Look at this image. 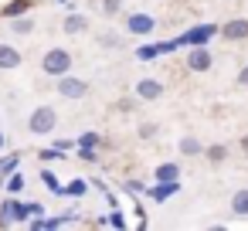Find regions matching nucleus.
Segmentation results:
<instances>
[{
	"label": "nucleus",
	"mask_w": 248,
	"mask_h": 231,
	"mask_svg": "<svg viewBox=\"0 0 248 231\" xmlns=\"http://www.w3.org/2000/svg\"><path fill=\"white\" fill-rule=\"evenodd\" d=\"M211 38H217V24L201 21V24L187 28L184 34H177L173 41H177V48H190V45H211Z\"/></svg>",
	"instance_id": "nucleus-1"
},
{
	"label": "nucleus",
	"mask_w": 248,
	"mask_h": 231,
	"mask_svg": "<svg viewBox=\"0 0 248 231\" xmlns=\"http://www.w3.org/2000/svg\"><path fill=\"white\" fill-rule=\"evenodd\" d=\"M41 72L51 75V78L72 72V51H68V48H48L45 58H41Z\"/></svg>",
	"instance_id": "nucleus-2"
},
{
	"label": "nucleus",
	"mask_w": 248,
	"mask_h": 231,
	"mask_svg": "<svg viewBox=\"0 0 248 231\" xmlns=\"http://www.w3.org/2000/svg\"><path fill=\"white\" fill-rule=\"evenodd\" d=\"M28 129H31L34 136L55 133V129H58V112H55L51 106H38V109L31 112V119H28Z\"/></svg>",
	"instance_id": "nucleus-3"
},
{
	"label": "nucleus",
	"mask_w": 248,
	"mask_h": 231,
	"mask_svg": "<svg viewBox=\"0 0 248 231\" xmlns=\"http://www.w3.org/2000/svg\"><path fill=\"white\" fill-rule=\"evenodd\" d=\"M14 224H28V207L24 200H17V194H11L0 204V228H14Z\"/></svg>",
	"instance_id": "nucleus-4"
},
{
	"label": "nucleus",
	"mask_w": 248,
	"mask_h": 231,
	"mask_svg": "<svg viewBox=\"0 0 248 231\" xmlns=\"http://www.w3.org/2000/svg\"><path fill=\"white\" fill-rule=\"evenodd\" d=\"M58 95L62 99H68V102H78V99H85L89 95V82L85 78H78V75H58Z\"/></svg>",
	"instance_id": "nucleus-5"
},
{
	"label": "nucleus",
	"mask_w": 248,
	"mask_h": 231,
	"mask_svg": "<svg viewBox=\"0 0 248 231\" xmlns=\"http://www.w3.org/2000/svg\"><path fill=\"white\" fill-rule=\"evenodd\" d=\"M211 65H214L211 48H207V45H190V51H187V68L197 72V75H204V72H211Z\"/></svg>",
	"instance_id": "nucleus-6"
},
{
	"label": "nucleus",
	"mask_w": 248,
	"mask_h": 231,
	"mask_svg": "<svg viewBox=\"0 0 248 231\" xmlns=\"http://www.w3.org/2000/svg\"><path fill=\"white\" fill-rule=\"evenodd\" d=\"M153 28H156L153 14L136 11V14H129V17H126V31H129L133 38H150V34H153Z\"/></svg>",
	"instance_id": "nucleus-7"
},
{
	"label": "nucleus",
	"mask_w": 248,
	"mask_h": 231,
	"mask_svg": "<svg viewBox=\"0 0 248 231\" xmlns=\"http://www.w3.org/2000/svg\"><path fill=\"white\" fill-rule=\"evenodd\" d=\"M217 34H221L224 41H245V38H248V17H231V21H224V24L217 28Z\"/></svg>",
	"instance_id": "nucleus-8"
},
{
	"label": "nucleus",
	"mask_w": 248,
	"mask_h": 231,
	"mask_svg": "<svg viewBox=\"0 0 248 231\" xmlns=\"http://www.w3.org/2000/svg\"><path fill=\"white\" fill-rule=\"evenodd\" d=\"M177 190H180V180H156V184L146 187V197L156 200V204H163V200H170Z\"/></svg>",
	"instance_id": "nucleus-9"
},
{
	"label": "nucleus",
	"mask_w": 248,
	"mask_h": 231,
	"mask_svg": "<svg viewBox=\"0 0 248 231\" xmlns=\"http://www.w3.org/2000/svg\"><path fill=\"white\" fill-rule=\"evenodd\" d=\"M160 95H163V82H160V78H143V82H136V99L156 102Z\"/></svg>",
	"instance_id": "nucleus-10"
},
{
	"label": "nucleus",
	"mask_w": 248,
	"mask_h": 231,
	"mask_svg": "<svg viewBox=\"0 0 248 231\" xmlns=\"http://www.w3.org/2000/svg\"><path fill=\"white\" fill-rule=\"evenodd\" d=\"M21 68V51L7 41H0V72H14Z\"/></svg>",
	"instance_id": "nucleus-11"
},
{
	"label": "nucleus",
	"mask_w": 248,
	"mask_h": 231,
	"mask_svg": "<svg viewBox=\"0 0 248 231\" xmlns=\"http://www.w3.org/2000/svg\"><path fill=\"white\" fill-rule=\"evenodd\" d=\"M31 7H34V0H7L4 4V11H0V17H21V14H31Z\"/></svg>",
	"instance_id": "nucleus-12"
},
{
	"label": "nucleus",
	"mask_w": 248,
	"mask_h": 231,
	"mask_svg": "<svg viewBox=\"0 0 248 231\" xmlns=\"http://www.w3.org/2000/svg\"><path fill=\"white\" fill-rule=\"evenodd\" d=\"M231 214L234 217H248V187H241V190L231 194Z\"/></svg>",
	"instance_id": "nucleus-13"
},
{
	"label": "nucleus",
	"mask_w": 248,
	"mask_h": 231,
	"mask_svg": "<svg viewBox=\"0 0 248 231\" xmlns=\"http://www.w3.org/2000/svg\"><path fill=\"white\" fill-rule=\"evenodd\" d=\"M153 180H180V167L173 160H167V163H160L153 170Z\"/></svg>",
	"instance_id": "nucleus-14"
},
{
	"label": "nucleus",
	"mask_w": 248,
	"mask_h": 231,
	"mask_svg": "<svg viewBox=\"0 0 248 231\" xmlns=\"http://www.w3.org/2000/svg\"><path fill=\"white\" fill-rule=\"evenodd\" d=\"M85 194H89V180H82V177H75L62 187V197H85Z\"/></svg>",
	"instance_id": "nucleus-15"
},
{
	"label": "nucleus",
	"mask_w": 248,
	"mask_h": 231,
	"mask_svg": "<svg viewBox=\"0 0 248 231\" xmlns=\"http://www.w3.org/2000/svg\"><path fill=\"white\" fill-rule=\"evenodd\" d=\"M62 28H65V34H82V31L89 28V21H85L82 14H68V17L62 21Z\"/></svg>",
	"instance_id": "nucleus-16"
},
{
	"label": "nucleus",
	"mask_w": 248,
	"mask_h": 231,
	"mask_svg": "<svg viewBox=\"0 0 248 231\" xmlns=\"http://www.w3.org/2000/svg\"><path fill=\"white\" fill-rule=\"evenodd\" d=\"M180 153H184V156H201L204 146H201L197 136H184V139H180Z\"/></svg>",
	"instance_id": "nucleus-17"
},
{
	"label": "nucleus",
	"mask_w": 248,
	"mask_h": 231,
	"mask_svg": "<svg viewBox=\"0 0 248 231\" xmlns=\"http://www.w3.org/2000/svg\"><path fill=\"white\" fill-rule=\"evenodd\" d=\"M11 31H14V34H31V31H34V21H31L28 14H21V17H11Z\"/></svg>",
	"instance_id": "nucleus-18"
},
{
	"label": "nucleus",
	"mask_w": 248,
	"mask_h": 231,
	"mask_svg": "<svg viewBox=\"0 0 248 231\" xmlns=\"http://www.w3.org/2000/svg\"><path fill=\"white\" fill-rule=\"evenodd\" d=\"M204 156L211 163H221V160H228V146L224 143H211V146H204Z\"/></svg>",
	"instance_id": "nucleus-19"
},
{
	"label": "nucleus",
	"mask_w": 248,
	"mask_h": 231,
	"mask_svg": "<svg viewBox=\"0 0 248 231\" xmlns=\"http://www.w3.org/2000/svg\"><path fill=\"white\" fill-rule=\"evenodd\" d=\"M4 187H7V194H21L24 190V173L21 170H11L7 180H4Z\"/></svg>",
	"instance_id": "nucleus-20"
},
{
	"label": "nucleus",
	"mask_w": 248,
	"mask_h": 231,
	"mask_svg": "<svg viewBox=\"0 0 248 231\" xmlns=\"http://www.w3.org/2000/svg\"><path fill=\"white\" fill-rule=\"evenodd\" d=\"M75 146H92V150H99V146H102V136H99L95 129H89V133H82V136L75 139Z\"/></svg>",
	"instance_id": "nucleus-21"
},
{
	"label": "nucleus",
	"mask_w": 248,
	"mask_h": 231,
	"mask_svg": "<svg viewBox=\"0 0 248 231\" xmlns=\"http://www.w3.org/2000/svg\"><path fill=\"white\" fill-rule=\"evenodd\" d=\"M41 184H45V187H48L55 197H62V180H58L51 170H41Z\"/></svg>",
	"instance_id": "nucleus-22"
},
{
	"label": "nucleus",
	"mask_w": 248,
	"mask_h": 231,
	"mask_svg": "<svg viewBox=\"0 0 248 231\" xmlns=\"http://www.w3.org/2000/svg\"><path fill=\"white\" fill-rule=\"evenodd\" d=\"M136 58H140V62H153V58H160V51H156V45H153V41H146V45H140V48H136Z\"/></svg>",
	"instance_id": "nucleus-23"
},
{
	"label": "nucleus",
	"mask_w": 248,
	"mask_h": 231,
	"mask_svg": "<svg viewBox=\"0 0 248 231\" xmlns=\"http://www.w3.org/2000/svg\"><path fill=\"white\" fill-rule=\"evenodd\" d=\"M38 156H41L45 163H55V160H65V153H62V150H55V146H48V150H38Z\"/></svg>",
	"instance_id": "nucleus-24"
},
{
	"label": "nucleus",
	"mask_w": 248,
	"mask_h": 231,
	"mask_svg": "<svg viewBox=\"0 0 248 231\" xmlns=\"http://www.w3.org/2000/svg\"><path fill=\"white\" fill-rule=\"evenodd\" d=\"M17 167H21V160H17V156H14V153H11V156H7V160H0V173H4V177H7V173H11V170H17Z\"/></svg>",
	"instance_id": "nucleus-25"
},
{
	"label": "nucleus",
	"mask_w": 248,
	"mask_h": 231,
	"mask_svg": "<svg viewBox=\"0 0 248 231\" xmlns=\"http://www.w3.org/2000/svg\"><path fill=\"white\" fill-rule=\"evenodd\" d=\"M75 150H78V160H85V163H95V160H99L92 146H75Z\"/></svg>",
	"instance_id": "nucleus-26"
},
{
	"label": "nucleus",
	"mask_w": 248,
	"mask_h": 231,
	"mask_svg": "<svg viewBox=\"0 0 248 231\" xmlns=\"http://www.w3.org/2000/svg\"><path fill=\"white\" fill-rule=\"evenodd\" d=\"M146 187H150V184H143V180H136V177L126 180V190H129V194H146Z\"/></svg>",
	"instance_id": "nucleus-27"
},
{
	"label": "nucleus",
	"mask_w": 248,
	"mask_h": 231,
	"mask_svg": "<svg viewBox=\"0 0 248 231\" xmlns=\"http://www.w3.org/2000/svg\"><path fill=\"white\" fill-rule=\"evenodd\" d=\"M156 51H160V55H173V51H177V41H173V38H170V41H156Z\"/></svg>",
	"instance_id": "nucleus-28"
},
{
	"label": "nucleus",
	"mask_w": 248,
	"mask_h": 231,
	"mask_svg": "<svg viewBox=\"0 0 248 231\" xmlns=\"http://www.w3.org/2000/svg\"><path fill=\"white\" fill-rule=\"evenodd\" d=\"M24 207H28V217H38V214H45V204H41V200H28Z\"/></svg>",
	"instance_id": "nucleus-29"
},
{
	"label": "nucleus",
	"mask_w": 248,
	"mask_h": 231,
	"mask_svg": "<svg viewBox=\"0 0 248 231\" xmlns=\"http://www.w3.org/2000/svg\"><path fill=\"white\" fill-rule=\"evenodd\" d=\"M106 224H112V228H126V217H123V211H112V214L106 217Z\"/></svg>",
	"instance_id": "nucleus-30"
},
{
	"label": "nucleus",
	"mask_w": 248,
	"mask_h": 231,
	"mask_svg": "<svg viewBox=\"0 0 248 231\" xmlns=\"http://www.w3.org/2000/svg\"><path fill=\"white\" fill-rule=\"evenodd\" d=\"M153 136H156V126L153 123H143L140 126V139H153Z\"/></svg>",
	"instance_id": "nucleus-31"
},
{
	"label": "nucleus",
	"mask_w": 248,
	"mask_h": 231,
	"mask_svg": "<svg viewBox=\"0 0 248 231\" xmlns=\"http://www.w3.org/2000/svg\"><path fill=\"white\" fill-rule=\"evenodd\" d=\"M119 7H123V0H102V11L106 14H116Z\"/></svg>",
	"instance_id": "nucleus-32"
},
{
	"label": "nucleus",
	"mask_w": 248,
	"mask_h": 231,
	"mask_svg": "<svg viewBox=\"0 0 248 231\" xmlns=\"http://www.w3.org/2000/svg\"><path fill=\"white\" fill-rule=\"evenodd\" d=\"M55 150H62V153H68V150H75V143L62 136V139H55Z\"/></svg>",
	"instance_id": "nucleus-33"
},
{
	"label": "nucleus",
	"mask_w": 248,
	"mask_h": 231,
	"mask_svg": "<svg viewBox=\"0 0 248 231\" xmlns=\"http://www.w3.org/2000/svg\"><path fill=\"white\" fill-rule=\"evenodd\" d=\"M102 45L112 48V45H119V38H116V34H102Z\"/></svg>",
	"instance_id": "nucleus-34"
},
{
	"label": "nucleus",
	"mask_w": 248,
	"mask_h": 231,
	"mask_svg": "<svg viewBox=\"0 0 248 231\" xmlns=\"http://www.w3.org/2000/svg\"><path fill=\"white\" fill-rule=\"evenodd\" d=\"M238 85H248V65H245V68L238 72Z\"/></svg>",
	"instance_id": "nucleus-35"
},
{
	"label": "nucleus",
	"mask_w": 248,
	"mask_h": 231,
	"mask_svg": "<svg viewBox=\"0 0 248 231\" xmlns=\"http://www.w3.org/2000/svg\"><path fill=\"white\" fill-rule=\"evenodd\" d=\"M241 146H245V150H248V136H245V139H241Z\"/></svg>",
	"instance_id": "nucleus-36"
},
{
	"label": "nucleus",
	"mask_w": 248,
	"mask_h": 231,
	"mask_svg": "<svg viewBox=\"0 0 248 231\" xmlns=\"http://www.w3.org/2000/svg\"><path fill=\"white\" fill-rule=\"evenodd\" d=\"M0 150H4V133H0Z\"/></svg>",
	"instance_id": "nucleus-37"
},
{
	"label": "nucleus",
	"mask_w": 248,
	"mask_h": 231,
	"mask_svg": "<svg viewBox=\"0 0 248 231\" xmlns=\"http://www.w3.org/2000/svg\"><path fill=\"white\" fill-rule=\"evenodd\" d=\"M0 187H4V173H0Z\"/></svg>",
	"instance_id": "nucleus-38"
},
{
	"label": "nucleus",
	"mask_w": 248,
	"mask_h": 231,
	"mask_svg": "<svg viewBox=\"0 0 248 231\" xmlns=\"http://www.w3.org/2000/svg\"><path fill=\"white\" fill-rule=\"evenodd\" d=\"M62 4H65V0H62Z\"/></svg>",
	"instance_id": "nucleus-39"
}]
</instances>
